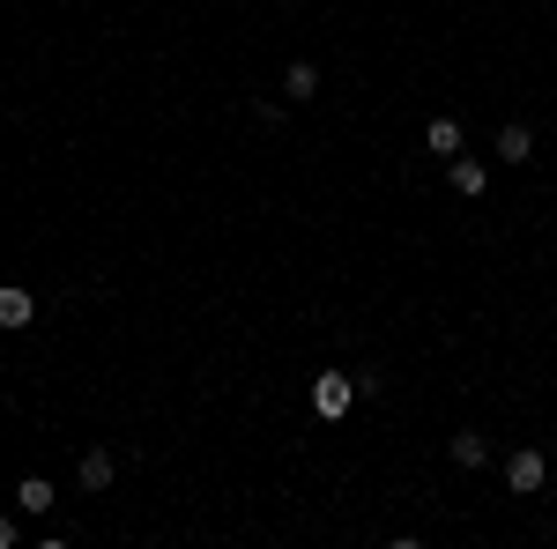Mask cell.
Masks as SVG:
<instances>
[{"label": "cell", "instance_id": "obj_1", "mask_svg": "<svg viewBox=\"0 0 557 549\" xmlns=\"http://www.w3.org/2000/svg\"><path fill=\"white\" fill-rule=\"evenodd\" d=\"M349 401H357V379H349V372H320V379H312V416L320 423H343Z\"/></svg>", "mask_w": 557, "mask_h": 549}, {"label": "cell", "instance_id": "obj_2", "mask_svg": "<svg viewBox=\"0 0 557 549\" xmlns=\"http://www.w3.org/2000/svg\"><path fill=\"white\" fill-rule=\"evenodd\" d=\"M550 483V461H543V446H520V453H506V490L513 498H535Z\"/></svg>", "mask_w": 557, "mask_h": 549}, {"label": "cell", "instance_id": "obj_3", "mask_svg": "<svg viewBox=\"0 0 557 549\" xmlns=\"http://www.w3.org/2000/svg\"><path fill=\"white\" fill-rule=\"evenodd\" d=\"M75 475H83V490H89V498H97V490H112V475H120V461H112L104 446H89L83 461H75Z\"/></svg>", "mask_w": 557, "mask_h": 549}, {"label": "cell", "instance_id": "obj_4", "mask_svg": "<svg viewBox=\"0 0 557 549\" xmlns=\"http://www.w3.org/2000/svg\"><path fill=\"white\" fill-rule=\"evenodd\" d=\"M30 320H38V297H30V290H15V283H8V290H0V327H8V335H23Z\"/></svg>", "mask_w": 557, "mask_h": 549}, {"label": "cell", "instance_id": "obj_5", "mask_svg": "<svg viewBox=\"0 0 557 549\" xmlns=\"http://www.w3.org/2000/svg\"><path fill=\"white\" fill-rule=\"evenodd\" d=\"M424 149L438 157V164H454V157H461V120H446V112H438V120L424 127Z\"/></svg>", "mask_w": 557, "mask_h": 549}, {"label": "cell", "instance_id": "obj_6", "mask_svg": "<svg viewBox=\"0 0 557 549\" xmlns=\"http://www.w3.org/2000/svg\"><path fill=\"white\" fill-rule=\"evenodd\" d=\"M283 97H290V104H312V97H320V67H312V60H290V67H283Z\"/></svg>", "mask_w": 557, "mask_h": 549}, {"label": "cell", "instance_id": "obj_7", "mask_svg": "<svg viewBox=\"0 0 557 549\" xmlns=\"http://www.w3.org/2000/svg\"><path fill=\"white\" fill-rule=\"evenodd\" d=\"M528 157H535V127L506 120V127H498V164H528Z\"/></svg>", "mask_w": 557, "mask_h": 549}, {"label": "cell", "instance_id": "obj_8", "mask_svg": "<svg viewBox=\"0 0 557 549\" xmlns=\"http://www.w3.org/2000/svg\"><path fill=\"white\" fill-rule=\"evenodd\" d=\"M15 506H23L30 520H38V512H52V506H60V490H52L45 475H23V490H15Z\"/></svg>", "mask_w": 557, "mask_h": 549}, {"label": "cell", "instance_id": "obj_9", "mask_svg": "<svg viewBox=\"0 0 557 549\" xmlns=\"http://www.w3.org/2000/svg\"><path fill=\"white\" fill-rule=\"evenodd\" d=\"M446 178H454V194H469V201L483 194V186H491V171L475 164V157H454V164H446Z\"/></svg>", "mask_w": 557, "mask_h": 549}, {"label": "cell", "instance_id": "obj_10", "mask_svg": "<svg viewBox=\"0 0 557 549\" xmlns=\"http://www.w3.org/2000/svg\"><path fill=\"white\" fill-rule=\"evenodd\" d=\"M454 461L483 467V461H491V438H483V431H454Z\"/></svg>", "mask_w": 557, "mask_h": 549}, {"label": "cell", "instance_id": "obj_11", "mask_svg": "<svg viewBox=\"0 0 557 549\" xmlns=\"http://www.w3.org/2000/svg\"><path fill=\"white\" fill-rule=\"evenodd\" d=\"M253 120L260 127H283L290 120V97H253Z\"/></svg>", "mask_w": 557, "mask_h": 549}, {"label": "cell", "instance_id": "obj_12", "mask_svg": "<svg viewBox=\"0 0 557 549\" xmlns=\"http://www.w3.org/2000/svg\"><path fill=\"white\" fill-rule=\"evenodd\" d=\"M23 542V520H15V512H0V549H15Z\"/></svg>", "mask_w": 557, "mask_h": 549}]
</instances>
